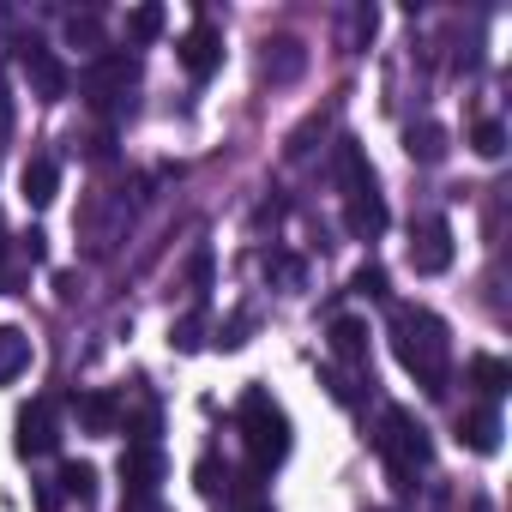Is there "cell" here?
Segmentation results:
<instances>
[{
	"label": "cell",
	"instance_id": "19",
	"mask_svg": "<svg viewBox=\"0 0 512 512\" xmlns=\"http://www.w3.org/2000/svg\"><path fill=\"white\" fill-rule=\"evenodd\" d=\"M470 380H476V392H482V398H506L512 368H506L500 356H470Z\"/></svg>",
	"mask_w": 512,
	"mask_h": 512
},
{
	"label": "cell",
	"instance_id": "2",
	"mask_svg": "<svg viewBox=\"0 0 512 512\" xmlns=\"http://www.w3.org/2000/svg\"><path fill=\"white\" fill-rule=\"evenodd\" d=\"M241 440H247V464H253V476L272 470V464H284V452H290V416H284L260 386L241 398Z\"/></svg>",
	"mask_w": 512,
	"mask_h": 512
},
{
	"label": "cell",
	"instance_id": "12",
	"mask_svg": "<svg viewBox=\"0 0 512 512\" xmlns=\"http://www.w3.org/2000/svg\"><path fill=\"white\" fill-rule=\"evenodd\" d=\"M338 187H344V199L350 193H374V163H368V151L356 145V139H338Z\"/></svg>",
	"mask_w": 512,
	"mask_h": 512
},
{
	"label": "cell",
	"instance_id": "18",
	"mask_svg": "<svg viewBox=\"0 0 512 512\" xmlns=\"http://www.w3.org/2000/svg\"><path fill=\"white\" fill-rule=\"evenodd\" d=\"M25 368H31V338L19 326H0V386L19 380Z\"/></svg>",
	"mask_w": 512,
	"mask_h": 512
},
{
	"label": "cell",
	"instance_id": "24",
	"mask_svg": "<svg viewBox=\"0 0 512 512\" xmlns=\"http://www.w3.org/2000/svg\"><path fill=\"white\" fill-rule=\"evenodd\" d=\"M266 272H272L278 284H290V290H302V260H296V253H266Z\"/></svg>",
	"mask_w": 512,
	"mask_h": 512
},
{
	"label": "cell",
	"instance_id": "22",
	"mask_svg": "<svg viewBox=\"0 0 512 512\" xmlns=\"http://www.w3.org/2000/svg\"><path fill=\"white\" fill-rule=\"evenodd\" d=\"M61 488H67L73 500H91V494H97V470L73 458V464H61Z\"/></svg>",
	"mask_w": 512,
	"mask_h": 512
},
{
	"label": "cell",
	"instance_id": "31",
	"mask_svg": "<svg viewBox=\"0 0 512 512\" xmlns=\"http://www.w3.org/2000/svg\"><path fill=\"white\" fill-rule=\"evenodd\" d=\"M55 296H61V302H73V296H79V278H73V272H61V278H55Z\"/></svg>",
	"mask_w": 512,
	"mask_h": 512
},
{
	"label": "cell",
	"instance_id": "30",
	"mask_svg": "<svg viewBox=\"0 0 512 512\" xmlns=\"http://www.w3.org/2000/svg\"><path fill=\"white\" fill-rule=\"evenodd\" d=\"M0 139H13V97H7V73H0Z\"/></svg>",
	"mask_w": 512,
	"mask_h": 512
},
{
	"label": "cell",
	"instance_id": "23",
	"mask_svg": "<svg viewBox=\"0 0 512 512\" xmlns=\"http://www.w3.org/2000/svg\"><path fill=\"white\" fill-rule=\"evenodd\" d=\"M157 31H163V7H133V13H127V37H133V43H151Z\"/></svg>",
	"mask_w": 512,
	"mask_h": 512
},
{
	"label": "cell",
	"instance_id": "10",
	"mask_svg": "<svg viewBox=\"0 0 512 512\" xmlns=\"http://www.w3.org/2000/svg\"><path fill=\"white\" fill-rule=\"evenodd\" d=\"M19 193H25V205H55V193H61V163L49 157V151H37L25 169H19Z\"/></svg>",
	"mask_w": 512,
	"mask_h": 512
},
{
	"label": "cell",
	"instance_id": "11",
	"mask_svg": "<svg viewBox=\"0 0 512 512\" xmlns=\"http://www.w3.org/2000/svg\"><path fill=\"white\" fill-rule=\"evenodd\" d=\"M458 440L470 446V452H500V410L494 404H476V410H464L458 416Z\"/></svg>",
	"mask_w": 512,
	"mask_h": 512
},
{
	"label": "cell",
	"instance_id": "21",
	"mask_svg": "<svg viewBox=\"0 0 512 512\" xmlns=\"http://www.w3.org/2000/svg\"><path fill=\"white\" fill-rule=\"evenodd\" d=\"M67 43L97 55V43H103V25H97V13H73V19H67Z\"/></svg>",
	"mask_w": 512,
	"mask_h": 512
},
{
	"label": "cell",
	"instance_id": "13",
	"mask_svg": "<svg viewBox=\"0 0 512 512\" xmlns=\"http://www.w3.org/2000/svg\"><path fill=\"white\" fill-rule=\"evenodd\" d=\"M344 229H350L356 241H374V235L386 229V199H380V193H350V199H344Z\"/></svg>",
	"mask_w": 512,
	"mask_h": 512
},
{
	"label": "cell",
	"instance_id": "4",
	"mask_svg": "<svg viewBox=\"0 0 512 512\" xmlns=\"http://www.w3.org/2000/svg\"><path fill=\"white\" fill-rule=\"evenodd\" d=\"M452 223L446 217H422V223H410V272L416 278H440V272H452Z\"/></svg>",
	"mask_w": 512,
	"mask_h": 512
},
{
	"label": "cell",
	"instance_id": "32",
	"mask_svg": "<svg viewBox=\"0 0 512 512\" xmlns=\"http://www.w3.org/2000/svg\"><path fill=\"white\" fill-rule=\"evenodd\" d=\"M25 253H31V260H43V253H49V235H37V229H31V235H25Z\"/></svg>",
	"mask_w": 512,
	"mask_h": 512
},
{
	"label": "cell",
	"instance_id": "17",
	"mask_svg": "<svg viewBox=\"0 0 512 512\" xmlns=\"http://www.w3.org/2000/svg\"><path fill=\"white\" fill-rule=\"evenodd\" d=\"M326 344H332V356L338 362H350V368H368V326L362 320H332V332H326Z\"/></svg>",
	"mask_w": 512,
	"mask_h": 512
},
{
	"label": "cell",
	"instance_id": "20",
	"mask_svg": "<svg viewBox=\"0 0 512 512\" xmlns=\"http://www.w3.org/2000/svg\"><path fill=\"white\" fill-rule=\"evenodd\" d=\"M470 151L494 163V157L506 151V127H500V121H476V127H470Z\"/></svg>",
	"mask_w": 512,
	"mask_h": 512
},
{
	"label": "cell",
	"instance_id": "5",
	"mask_svg": "<svg viewBox=\"0 0 512 512\" xmlns=\"http://www.w3.org/2000/svg\"><path fill=\"white\" fill-rule=\"evenodd\" d=\"M127 85H133V61H127L121 49H97V61L85 67V97H91L97 109H115V103L127 97Z\"/></svg>",
	"mask_w": 512,
	"mask_h": 512
},
{
	"label": "cell",
	"instance_id": "29",
	"mask_svg": "<svg viewBox=\"0 0 512 512\" xmlns=\"http://www.w3.org/2000/svg\"><path fill=\"white\" fill-rule=\"evenodd\" d=\"M187 278H193V290H205V284H211V253H205V247L193 253V266H187Z\"/></svg>",
	"mask_w": 512,
	"mask_h": 512
},
{
	"label": "cell",
	"instance_id": "9",
	"mask_svg": "<svg viewBox=\"0 0 512 512\" xmlns=\"http://www.w3.org/2000/svg\"><path fill=\"white\" fill-rule=\"evenodd\" d=\"M157 476H163V452H157L151 440H139V446L121 458V482H127V494H133V506H145V500H151Z\"/></svg>",
	"mask_w": 512,
	"mask_h": 512
},
{
	"label": "cell",
	"instance_id": "3",
	"mask_svg": "<svg viewBox=\"0 0 512 512\" xmlns=\"http://www.w3.org/2000/svg\"><path fill=\"white\" fill-rule=\"evenodd\" d=\"M374 446H380V458H386V470H392L398 482H410V476H416V470H428V458H434L428 428H422V422H416V410H404V404H392V410L380 416Z\"/></svg>",
	"mask_w": 512,
	"mask_h": 512
},
{
	"label": "cell",
	"instance_id": "8",
	"mask_svg": "<svg viewBox=\"0 0 512 512\" xmlns=\"http://www.w3.org/2000/svg\"><path fill=\"white\" fill-rule=\"evenodd\" d=\"M19 458H49L55 446H61V422H55V404L49 398H37L25 416H19Z\"/></svg>",
	"mask_w": 512,
	"mask_h": 512
},
{
	"label": "cell",
	"instance_id": "7",
	"mask_svg": "<svg viewBox=\"0 0 512 512\" xmlns=\"http://www.w3.org/2000/svg\"><path fill=\"white\" fill-rule=\"evenodd\" d=\"M19 61H25V73H31V91L43 97V103H61L67 97V67L55 61V49L49 43H19Z\"/></svg>",
	"mask_w": 512,
	"mask_h": 512
},
{
	"label": "cell",
	"instance_id": "27",
	"mask_svg": "<svg viewBox=\"0 0 512 512\" xmlns=\"http://www.w3.org/2000/svg\"><path fill=\"white\" fill-rule=\"evenodd\" d=\"M229 488V476L217 470V458H199V494H223Z\"/></svg>",
	"mask_w": 512,
	"mask_h": 512
},
{
	"label": "cell",
	"instance_id": "25",
	"mask_svg": "<svg viewBox=\"0 0 512 512\" xmlns=\"http://www.w3.org/2000/svg\"><path fill=\"white\" fill-rule=\"evenodd\" d=\"M350 290L368 296V302H386V272H380V266H362V272L350 278Z\"/></svg>",
	"mask_w": 512,
	"mask_h": 512
},
{
	"label": "cell",
	"instance_id": "16",
	"mask_svg": "<svg viewBox=\"0 0 512 512\" xmlns=\"http://www.w3.org/2000/svg\"><path fill=\"white\" fill-rule=\"evenodd\" d=\"M302 67H308V49H302L296 37H272V43H266V79H272V85L302 79Z\"/></svg>",
	"mask_w": 512,
	"mask_h": 512
},
{
	"label": "cell",
	"instance_id": "15",
	"mask_svg": "<svg viewBox=\"0 0 512 512\" xmlns=\"http://www.w3.org/2000/svg\"><path fill=\"white\" fill-rule=\"evenodd\" d=\"M404 151H410V163H446L452 139H446L440 121H410V127H404Z\"/></svg>",
	"mask_w": 512,
	"mask_h": 512
},
{
	"label": "cell",
	"instance_id": "28",
	"mask_svg": "<svg viewBox=\"0 0 512 512\" xmlns=\"http://www.w3.org/2000/svg\"><path fill=\"white\" fill-rule=\"evenodd\" d=\"M169 344H175V350H199V344H205V338H199V314H193V320H181V326L169 332Z\"/></svg>",
	"mask_w": 512,
	"mask_h": 512
},
{
	"label": "cell",
	"instance_id": "6",
	"mask_svg": "<svg viewBox=\"0 0 512 512\" xmlns=\"http://www.w3.org/2000/svg\"><path fill=\"white\" fill-rule=\"evenodd\" d=\"M181 67H187V79H199V85L223 67V31H217L211 19H199V25L181 37Z\"/></svg>",
	"mask_w": 512,
	"mask_h": 512
},
{
	"label": "cell",
	"instance_id": "14",
	"mask_svg": "<svg viewBox=\"0 0 512 512\" xmlns=\"http://www.w3.org/2000/svg\"><path fill=\"white\" fill-rule=\"evenodd\" d=\"M73 410H79V428L85 434H115L121 428V398L115 392H79Z\"/></svg>",
	"mask_w": 512,
	"mask_h": 512
},
{
	"label": "cell",
	"instance_id": "1",
	"mask_svg": "<svg viewBox=\"0 0 512 512\" xmlns=\"http://www.w3.org/2000/svg\"><path fill=\"white\" fill-rule=\"evenodd\" d=\"M392 350H398V362L416 374V386L428 398L446 392L452 338H446V320L440 314H428V308H392Z\"/></svg>",
	"mask_w": 512,
	"mask_h": 512
},
{
	"label": "cell",
	"instance_id": "33",
	"mask_svg": "<svg viewBox=\"0 0 512 512\" xmlns=\"http://www.w3.org/2000/svg\"><path fill=\"white\" fill-rule=\"evenodd\" d=\"M247 512H272V506H260V500H253V506H247Z\"/></svg>",
	"mask_w": 512,
	"mask_h": 512
},
{
	"label": "cell",
	"instance_id": "26",
	"mask_svg": "<svg viewBox=\"0 0 512 512\" xmlns=\"http://www.w3.org/2000/svg\"><path fill=\"white\" fill-rule=\"evenodd\" d=\"M326 386H332V398H338V404H356V398H362V386H356L350 374H338V368H326Z\"/></svg>",
	"mask_w": 512,
	"mask_h": 512
}]
</instances>
